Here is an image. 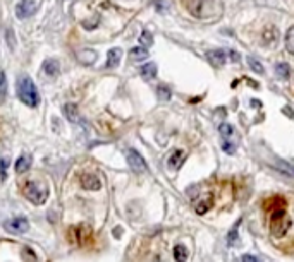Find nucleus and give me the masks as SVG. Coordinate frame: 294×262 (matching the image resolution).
I'll return each instance as SVG.
<instances>
[{"label": "nucleus", "mask_w": 294, "mask_h": 262, "mask_svg": "<svg viewBox=\"0 0 294 262\" xmlns=\"http://www.w3.org/2000/svg\"><path fill=\"white\" fill-rule=\"evenodd\" d=\"M189 12L198 19H214L222 14V6L217 0H193L189 4Z\"/></svg>", "instance_id": "f257e3e1"}, {"label": "nucleus", "mask_w": 294, "mask_h": 262, "mask_svg": "<svg viewBox=\"0 0 294 262\" xmlns=\"http://www.w3.org/2000/svg\"><path fill=\"white\" fill-rule=\"evenodd\" d=\"M157 96H158L160 99H162V101H169V99H171V96H172L171 87L165 86V84H160L157 87Z\"/></svg>", "instance_id": "412c9836"}, {"label": "nucleus", "mask_w": 294, "mask_h": 262, "mask_svg": "<svg viewBox=\"0 0 294 262\" xmlns=\"http://www.w3.org/2000/svg\"><path fill=\"white\" fill-rule=\"evenodd\" d=\"M206 57H208V62L217 69L222 67V65L226 64V60H227L226 50H210L208 54H206Z\"/></svg>", "instance_id": "9b49d317"}, {"label": "nucleus", "mask_w": 294, "mask_h": 262, "mask_svg": "<svg viewBox=\"0 0 294 262\" xmlns=\"http://www.w3.org/2000/svg\"><path fill=\"white\" fill-rule=\"evenodd\" d=\"M120 57H122V50H120V48H112L109 54H107L105 67L107 69H115L120 64Z\"/></svg>", "instance_id": "f8f14e48"}, {"label": "nucleus", "mask_w": 294, "mask_h": 262, "mask_svg": "<svg viewBox=\"0 0 294 262\" xmlns=\"http://www.w3.org/2000/svg\"><path fill=\"white\" fill-rule=\"evenodd\" d=\"M248 65L251 67V71H255L257 74H263V65L258 62L257 59H253V57H248Z\"/></svg>", "instance_id": "bb28decb"}, {"label": "nucleus", "mask_w": 294, "mask_h": 262, "mask_svg": "<svg viewBox=\"0 0 294 262\" xmlns=\"http://www.w3.org/2000/svg\"><path fill=\"white\" fill-rule=\"evenodd\" d=\"M29 167H31V156H29V154H21L19 158H17L16 165H14V168H16L17 173L28 172Z\"/></svg>", "instance_id": "4468645a"}, {"label": "nucleus", "mask_w": 294, "mask_h": 262, "mask_svg": "<svg viewBox=\"0 0 294 262\" xmlns=\"http://www.w3.org/2000/svg\"><path fill=\"white\" fill-rule=\"evenodd\" d=\"M289 74H291V67H289L286 62H280L275 65V76H277L279 79H287Z\"/></svg>", "instance_id": "6ab92c4d"}, {"label": "nucleus", "mask_w": 294, "mask_h": 262, "mask_svg": "<svg viewBox=\"0 0 294 262\" xmlns=\"http://www.w3.org/2000/svg\"><path fill=\"white\" fill-rule=\"evenodd\" d=\"M227 55H231V60L232 62H239V55L236 54V51H232V50H229V51H226Z\"/></svg>", "instance_id": "473e14b6"}, {"label": "nucleus", "mask_w": 294, "mask_h": 262, "mask_svg": "<svg viewBox=\"0 0 294 262\" xmlns=\"http://www.w3.org/2000/svg\"><path fill=\"white\" fill-rule=\"evenodd\" d=\"M243 262H258V259L253 255H249V254H246V255H243Z\"/></svg>", "instance_id": "72a5a7b5"}, {"label": "nucleus", "mask_w": 294, "mask_h": 262, "mask_svg": "<svg viewBox=\"0 0 294 262\" xmlns=\"http://www.w3.org/2000/svg\"><path fill=\"white\" fill-rule=\"evenodd\" d=\"M36 11H38V4L34 2V0H21V2L16 6V14L19 19L33 16Z\"/></svg>", "instance_id": "0eeeda50"}, {"label": "nucleus", "mask_w": 294, "mask_h": 262, "mask_svg": "<svg viewBox=\"0 0 294 262\" xmlns=\"http://www.w3.org/2000/svg\"><path fill=\"white\" fill-rule=\"evenodd\" d=\"M7 168H9V160L2 158L0 160V182H4L7 178Z\"/></svg>", "instance_id": "cd10ccee"}, {"label": "nucleus", "mask_w": 294, "mask_h": 262, "mask_svg": "<svg viewBox=\"0 0 294 262\" xmlns=\"http://www.w3.org/2000/svg\"><path fill=\"white\" fill-rule=\"evenodd\" d=\"M222 149L227 152V154H234L236 152V144H232V142H229V141H226L222 144Z\"/></svg>", "instance_id": "c756f323"}, {"label": "nucleus", "mask_w": 294, "mask_h": 262, "mask_svg": "<svg viewBox=\"0 0 294 262\" xmlns=\"http://www.w3.org/2000/svg\"><path fill=\"white\" fill-rule=\"evenodd\" d=\"M239 223H241V220L236 223V226H232L231 231H229V235H227V243H229V245H234V242L237 240V226H239Z\"/></svg>", "instance_id": "c85d7f7f"}, {"label": "nucleus", "mask_w": 294, "mask_h": 262, "mask_svg": "<svg viewBox=\"0 0 294 262\" xmlns=\"http://www.w3.org/2000/svg\"><path fill=\"white\" fill-rule=\"evenodd\" d=\"M289 228H291V218L286 215L284 206L274 209L270 215V233L274 237H282L287 233Z\"/></svg>", "instance_id": "7ed1b4c3"}, {"label": "nucleus", "mask_w": 294, "mask_h": 262, "mask_svg": "<svg viewBox=\"0 0 294 262\" xmlns=\"http://www.w3.org/2000/svg\"><path fill=\"white\" fill-rule=\"evenodd\" d=\"M7 96V81H6V72L0 69V99Z\"/></svg>", "instance_id": "a878e982"}, {"label": "nucleus", "mask_w": 294, "mask_h": 262, "mask_svg": "<svg viewBox=\"0 0 294 262\" xmlns=\"http://www.w3.org/2000/svg\"><path fill=\"white\" fill-rule=\"evenodd\" d=\"M129 57H131L133 62H141V60H146L148 59V50L143 46H136L129 51Z\"/></svg>", "instance_id": "f3484780"}, {"label": "nucleus", "mask_w": 294, "mask_h": 262, "mask_svg": "<svg viewBox=\"0 0 294 262\" xmlns=\"http://www.w3.org/2000/svg\"><path fill=\"white\" fill-rule=\"evenodd\" d=\"M4 228L12 235H23L29 230V221L26 218H14V220L4 223Z\"/></svg>", "instance_id": "423d86ee"}, {"label": "nucleus", "mask_w": 294, "mask_h": 262, "mask_svg": "<svg viewBox=\"0 0 294 262\" xmlns=\"http://www.w3.org/2000/svg\"><path fill=\"white\" fill-rule=\"evenodd\" d=\"M219 132H220V135H222L226 141H229L231 139V135L234 134V129H232V125L231 124H222L219 127Z\"/></svg>", "instance_id": "b1692460"}, {"label": "nucleus", "mask_w": 294, "mask_h": 262, "mask_svg": "<svg viewBox=\"0 0 294 262\" xmlns=\"http://www.w3.org/2000/svg\"><path fill=\"white\" fill-rule=\"evenodd\" d=\"M155 6H157V9H160V11H163V7L167 9V0H157V2H155Z\"/></svg>", "instance_id": "2f4dec72"}, {"label": "nucleus", "mask_w": 294, "mask_h": 262, "mask_svg": "<svg viewBox=\"0 0 294 262\" xmlns=\"http://www.w3.org/2000/svg\"><path fill=\"white\" fill-rule=\"evenodd\" d=\"M184 160H186V152L183 149H176V151H172L171 156H169L167 167L171 170H179L181 167H183Z\"/></svg>", "instance_id": "9d476101"}, {"label": "nucleus", "mask_w": 294, "mask_h": 262, "mask_svg": "<svg viewBox=\"0 0 294 262\" xmlns=\"http://www.w3.org/2000/svg\"><path fill=\"white\" fill-rule=\"evenodd\" d=\"M62 112H64V117H66L69 122H72V124H77V122L81 120L79 112H77V107L74 103H66L62 108Z\"/></svg>", "instance_id": "ddd939ff"}, {"label": "nucleus", "mask_w": 294, "mask_h": 262, "mask_svg": "<svg viewBox=\"0 0 294 262\" xmlns=\"http://www.w3.org/2000/svg\"><path fill=\"white\" fill-rule=\"evenodd\" d=\"M81 185H83V189L86 190H98L102 187V182L95 173H85L83 177H81Z\"/></svg>", "instance_id": "6e6552de"}, {"label": "nucleus", "mask_w": 294, "mask_h": 262, "mask_svg": "<svg viewBox=\"0 0 294 262\" xmlns=\"http://www.w3.org/2000/svg\"><path fill=\"white\" fill-rule=\"evenodd\" d=\"M24 195L28 200H31L33 204H45V200L49 199V189L45 185H41L40 182H29L24 187Z\"/></svg>", "instance_id": "20e7f679"}, {"label": "nucleus", "mask_w": 294, "mask_h": 262, "mask_svg": "<svg viewBox=\"0 0 294 262\" xmlns=\"http://www.w3.org/2000/svg\"><path fill=\"white\" fill-rule=\"evenodd\" d=\"M77 59H79V62H83L85 65H92L95 60H97V51L93 50H83L77 54Z\"/></svg>", "instance_id": "a211bd4d"}, {"label": "nucleus", "mask_w": 294, "mask_h": 262, "mask_svg": "<svg viewBox=\"0 0 294 262\" xmlns=\"http://www.w3.org/2000/svg\"><path fill=\"white\" fill-rule=\"evenodd\" d=\"M140 76L143 77L145 81H151V79H155V76H157V65H155L153 62L145 64L143 67L140 69Z\"/></svg>", "instance_id": "dca6fc26"}, {"label": "nucleus", "mask_w": 294, "mask_h": 262, "mask_svg": "<svg viewBox=\"0 0 294 262\" xmlns=\"http://www.w3.org/2000/svg\"><path fill=\"white\" fill-rule=\"evenodd\" d=\"M286 48L291 55H294V26L287 29L286 33Z\"/></svg>", "instance_id": "4be33fe9"}, {"label": "nucleus", "mask_w": 294, "mask_h": 262, "mask_svg": "<svg viewBox=\"0 0 294 262\" xmlns=\"http://www.w3.org/2000/svg\"><path fill=\"white\" fill-rule=\"evenodd\" d=\"M174 259H176V262L188 260V248H186L184 245H176L174 247Z\"/></svg>", "instance_id": "aec40b11"}, {"label": "nucleus", "mask_w": 294, "mask_h": 262, "mask_svg": "<svg viewBox=\"0 0 294 262\" xmlns=\"http://www.w3.org/2000/svg\"><path fill=\"white\" fill-rule=\"evenodd\" d=\"M41 69H43V72H45L47 76H57L60 65H59V62L55 59H47L45 62H43Z\"/></svg>", "instance_id": "2eb2a0df"}, {"label": "nucleus", "mask_w": 294, "mask_h": 262, "mask_svg": "<svg viewBox=\"0 0 294 262\" xmlns=\"http://www.w3.org/2000/svg\"><path fill=\"white\" fill-rule=\"evenodd\" d=\"M126 158H128V165L131 167L133 172H136V173H143L148 170V167H146V161L143 156L140 154L138 151L135 149H129L126 152Z\"/></svg>", "instance_id": "39448f33"}, {"label": "nucleus", "mask_w": 294, "mask_h": 262, "mask_svg": "<svg viewBox=\"0 0 294 262\" xmlns=\"http://www.w3.org/2000/svg\"><path fill=\"white\" fill-rule=\"evenodd\" d=\"M17 96L21 98V101L31 108L38 107V103H40V94H38L36 86H34L31 77L28 76L21 77L19 82H17Z\"/></svg>", "instance_id": "f03ea898"}, {"label": "nucleus", "mask_w": 294, "mask_h": 262, "mask_svg": "<svg viewBox=\"0 0 294 262\" xmlns=\"http://www.w3.org/2000/svg\"><path fill=\"white\" fill-rule=\"evenodd\" d=\"M275 40H277V29L275 28H267L265 31H263V41L265 43H274Z\"/></svg>", "instance_id": "5701e85b"}, {"label": "nucleus", "mask_w": 294, "mask_h": 262, "mask_svg": "<svg viewBox=\"0 0 294 262\" xmlns=\"http://www.w3.org/2000/svg\"><path fill=\"white\" fill-rule=\"evenodd\" d=\"M279 168H280V170H284V172H287L289 175H294V167H291V165L286 163V161H282Z\"/></svg>", "instance_id": "7c9ffc66"}, {"label": "nucleus", "mask_w": 294, "mask_h": 262, "mask_svg": "<svg viewBox=\"0 0 294 262\" xmlns=\"http://www.w3.org/2000/svg\"><path fill=\"white\" fill-rule=\"evenodd\" d=\"M140 43H141V46L143 48H148V46L153 45V36H151V33L145 29V31L141 33V36H140Z\"/></svg>", "instance_id": "393cba45"}, {"label": "nucleus", "mask_w": 294, "mask_h": 262, "mask_svg": "<svg viewBox=\"0 0 294 262\" xmlns=\"http://www.w3.org/2000/svg\"><path fill=\"white\" fill-rule=\"evenodd\" d=\"M212 206H214V194L208 192V194L201 195L200 200L194 204V211H196V215H205Z\"/></svg>", "instance_id": "1a4fd4ad"}]
</instances>
